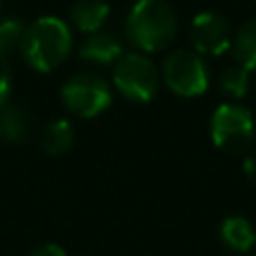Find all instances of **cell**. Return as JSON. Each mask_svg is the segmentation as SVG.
Wrapping results in <instances>:
<instances>
[{"label":"cell","instance_id":"13","mask_svg":"<svg viewBox=\"0 0 256 256\" xmlns=\"http://www.w3.org/2000/svg\"><path fill=\"white\" fill-rule=\"evenodd\" d=\"M232 54L238 66H243L250 72H256V18L243 22L240 30L234 34Z\"/></svg>","mask_w":256,"mask_h":256},{"label":"cell","instance_id":"7","mask_svg":"<svg viewBox=\"0 0 256 256\" xmlns=\"http://www.w3.org/2000/svg\"><path fill=\"white\" fill-rule=\"evenodd\" d=\"M189 40L194 52H198L200 56H220L232 50L234 32L220 14L200 12L189 25Z\"/></svg>","mask_w":256,"mask_h":256},{"label":"cell","instance_id":"4","mask_svg":"<svg viewBox=\"0 0 256 256\" xmlns=\"http://www.w3.org/2000/svg\"><path fill=\"white\" fill-rule=\"evenodd\" d=\"M162 81L173 94L196 99L209 90V68L194 50H173L162 63Z\"/></svg>","mask_w":256,"mask_h":256},{"label":"cell","instance_id":"3","mask_svg":"<svg viewBox=\"0 0 256 256\" xmlns=\"http://www.w3.org/2000/svg\"><path fill=\"white\" fill-rule=\"evenodd\" d=\"M160 84H162V74L148 54L124 52L120 61L112 66V86L126 102L148 104L158 94Z\"/></svg>","mask_w":256,"mask_h":256},{"label":"cell","instance_id":"17","mask_svg":"<svg viewBox=\"0 0 256 256\" xmlns=\"http://www.w3.org/2000/svg\"><path fill=\"white\" fill-rule=\"evenodd\" d=\"M30 256H68V254H66V250H63L61 245L45 243V245H40V248H36Z\"/></svg>","mask_w":256,"mask_h":256},{"label":"cell","instance_id":"2","mask_svg":"<svg viewBox=\"0 0 256 256\" xmlns=\"http://www.w3.org/2000/svg\"><path fill=\"white\" fill-rule=\"evenodd\" d=\"M178 36L176 9L166 0H137L126 16V38L137 52L166 50Z\"/></svg>","mask_w":256,"mask_h":256},{"label":"cell","instance_id":"16","mask_svg":"<svg viewBox=\"0 0 256 256\" xmlns=\"http://www.w3.org/2000/svg\"><path fill=\"white\" fill-rule=\"evenodd\" d=\"M9 94H12V70L7 58L0 56V108L9 102Z\"/></svg>","mask_w":256,"mask_h":256},{"label":"cell","instance_id":"20","mask_svg":"<svg viewBox=\"0 0 256 256\" xmlns=\"http://www.w3.org/2000/svg\"><path fill=\"white\" fill-rule=\"evenodd\" d=\"M0 12H2V2H0Z\"/></svg>","mask_w":256,"mask_h":256},{"label":"cell","instance_id":"1","mask_svg":"<svg viewBox=\"0 0 256 256\" xmlns=\"http://www.w3.org/2000/svg\"><path fill=\"white\" fill-rule=\"evenodd\" d=\"M74 38L66 20L56 16H40L25 27L20 43V56L32 70L52 72L70 58Z\"/></svg>","mask_w":256,"mask_h":256},{"label":"cell","instance_id":"10","mask_svg":"<svg viewBox=\"0 0 256 256\" xmlns=\"http://www.w3.org/2000/svg\"><path fill=\"white\" fill-rule=\"evenodd\" d=\"M220 240L227 250L236 254H250L256 243V230L243 216H230L220 225Z\"/></svg>","mask_w":256,"mask_h":256},{"label":"cell","instance_id":"5","mask_svg":"<svg viewBox=\"0 0 256 256\" xmlns=\"http://www.w3.org/2000/svg\"><path fill=\"white\" fill-rule=\"evenodd\" d=\"M209 132H212L214 146L225 150V153L248 150L252 146L254 132H256L252 110L236 102L220 104L212 115Z\"/></svg>","mask_w":256,"mask_h":256},{"label":"cell","instance_id":"12","mask_svg":"<svg viewBox=\"0 0 256 256\" xmlns=\"http://www.w3.org/2000/svg\"><path fill=\"white\" fill-rule=\"evenodd\" d=\"M74 144V126L68 120H54L40 132V148L48 155H63Z\"/></svg>","mask_w":256,"mask_h":256},{"label":"cell","instance_id":"9","mask_svg":"<svg viewBox=\"0 0 256 256\" xmlns=\"http://www.w3.org/2000/svg\"><path fill=\"white\" fill-rule=\"evenodd\" d=\"M110 18V4L106 0H76L70 7V22L81 34L102 32Z\"/></svg>","mask_w":256,"mask_h":256},{"label":"cell","instance_id":"11","mask_svg":"<svg viewBox=\"0 0 256 256\" xmlns=\"http://www.w3.org/2000/svg\"><path fill=\"white\" fill-rule=\"evenodd\" d=\"M32 132V120L18 104H4L0 108V137L9 144H25Z\"/></svg>","mask_w":256,"mask_h":256},{"label":"cell","instance_id":"18","mask_svg":"<svg viewBox=\"0 0 256 256\" xmlns=\"http://www.w3.org/2000/svg\"><path fill=\"white\" fill-rule=\"evenodd\" d=\"M243 171H245V176L256 184V148H252L248 153V158H245V162H243Z\"/></svg>","mask_w":256,"mask_h":256},{"label":"cell","instance_id":"19","mask_svg":"<svg viewBox=\"0 0 256 256\" xmlns=\"http://www.w3.org/2000/svg\"><path fill=\"white\" fill-rule=\"evenodd\" d=\"M236 256H254V254H236Z\"/></svg>","mask_w":256,"mask_h":256},{"label":"cell","instance_id":"6","mask_svg":"<svg viewBox=\"0 0 256 256\" xmlns=\"http://www.w3.org/2000/svg\"><path fill=\"white\" fill-rule=\"evenodd\" d=\"M61 102L72 115L81 120H92L110 108L112 88L104 76L94 72H79L63 84Z\"/></svg>","mask_w":256,"mask_h":256},{"label":"cell","instance_id":"8","mask_svg":"<svg viewBox=\"0 0 256 256\" xmlns=\"http://www.w3.org/2000/svg\"><path fill=\"white\" fill-rule=\"evenodd\" d=\"M124 54V43L117 38L110 32H94V34H88L84 38L79 48V56L84 58L86 63L97 68H106V66H115L117 61Z\"/></svg>","mask_w":256,"mask_h":256},{"label":"cell","instance_id":"15","mask_svg":"<svg viewBox=\"0 0 256 256\" xmlns=\"http://www.w3.org/2000/svg\"><path fill=\"white\" fill-rule=\"evenodd\" d=\"M25 27L16 18H0V56L9 58L12 54L20 52V43L25 36Z\"/></svg>","mask_w":256,"mask_h":256},{"label":"cell","instance_id":"14","mask_svg":"<svg viewBox=\"0 0 256 256\" xmlns=\"http://www.w3.org/2000/svg\"><path fill=\"white\" fill-rule=\"evenodd\" d=\"M250 74H252V72L245 70V68L238 66V63H236V66H230L220 74V79H218V88H220V92L225 94L227 99L238 102V99H243L250 90Z\"/></svg>","mask_w":256,"mask_h":256}]
</instances>
